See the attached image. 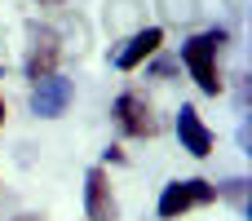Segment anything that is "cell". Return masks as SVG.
<instances>
[{
    "label": "cell",
    "instance_id": "obj_2",
    "mask_svg": "<svg viewBox=\"0 0 252 221\" xmlns=\"http://www.w3.org/2000/svg\"><path fill=\"white\" fill-rule=\"evenodd\" d=\"M221 190L213 186V182H204V177H190V182H173V186H164V195H159V217L164 221H177L182 213H190V208H204V204H213Z\"/></svg>",
    "mask_w": 252,
    "mask_h": 221
},
{
    "label": "cell",
    "instance_id": "obj_10",
    "mask_svg": "<svg viewBox=\"0 0 252 221\" xmlns=\"http://www.w3.org/2000/svg\"><path fill=\"white\" fill-rule=\"evenodd\" d=\"M0 124H4V97H0Z\"/></svg>",
    "mask_w": 252,
    "mask_h": 221
},
{
    "label": "cell",
    "instance_id": "obj_8",
    "mask_svg": "<svg viewBox=\"0 0 252 221\" xmlns=\"http://www.w3.org/2000/svg\"><path fill=\"white\" fill-rule=\"evenodd\" d=\"M159 44H164V31H159V27H146V31H137V35L115 53V66H120V71H133V66H142Z\"/></svg>",
    "mask_w": 252,
    "mask_h": 221
},
{
    "label": "cell",
    "instance_id": "obj_6",
    "mask_svg": "<svg viewBox=\"0 0 252 221\" xmlns=\"http://www.w3.org/2000/svg\"><path fill=\"white\" fill-rule=\"evenodd\" d=\"M84 208H89V221H115V195L102 168H89L84 177Z\"/></svg>",
    "mask_w": 252,
    "mask_h": 221
},
{
    "label": "cell",
    "instance_id": "obj_11",
    "mask_svg": "<svg viewBox=\"0 0 252 221\" xmlns=\"http://www.w3.org/2000/svg\"><path fill=\"white\" fill-rule=\"evenodd\" d=\"M40 4H62V0H40Z\"/></svg>",
    "mask_w": 252,
    "mask_h": 221
},
{
    "label": "cell",
    "instance_id": "obj_1",
    "mask_svg": "<svg viewBox=\"0 0 252 221\" xmlns=\"http://www.w3.org/2000/svg\"><path fill=\"white\" fill-rule=\"evenodd\" d=\"M226 44V31H204V35H195L186 49H182V62L190 66V75H195V84L208 93V97H217L221 93V80H217V49Z\"/></svg>",
    "mask_w": 252,
    "mask_h": 221
},
{
    "label": "cell",
    "instance_id": "obj_7",
    "mask_svg": "<svg viewBox=\"0 0 252 221\" xmlns=\"http://www.w3.org/2000/svg\"><path fill=\"white\" fill-rule=\"evenodd\" d=\"M177 137H182V146H186L195 159H204V155L213 151V133L204 128V120H199L195 106H182V111H177Z\"/></svg>",
    "mask_w": 252,
    "mask_h": 221
},
{
    "label": "cell",
    "instance_id": "obj_9",
    "mask_svg": "<svg viewBox=\"0 0 252 221\" xmlns=\"http://www.w3.org/2000/svg\"><path fill=\"white\" fill-rule=\"evenodd\" d=\"M13 221H44V217H35V213H22V217H13Z\"/></svg>",
    "mask_w": 252,
    "mask_h": 221
},
{
    "label": "cell",
    "instance_id": "obj_3",
    "mask_svg": "<svg viewBox=\"0 0 252 221\" xmlns=\"http://www.w3.org/2000/svg\"><path fill=\"white\" fill-rule=\"evenodd\" d=\"M115 124L128 137H155L159 133V120H155V111L142 93H120L115 97Z\"/></svg>",
    "mask_w": 252,
    "mask_h": 221
},
{
    "label": "cell",
    "instance_id": "obj_4",
    "mask_svg": "<svg viewBox=\"0 0 252 221\" xmlns=\"http://www.w3.org/2000/svg\"><path fill=\"white\" fill-rule=\"evenodd\" d=\"M58 58H62V44H58V31L49 27H35L31 31V49H27V80L40 84L58 71Z\"/></svg>",
    "mask_w": 252,
    "mask_h": 221
},
{
    "label": "cell",
    "instance_id": "obj_5",
    "mask_svg": "<svg viewBox=\"0 0 252 221\" xmlns=\"http://www.w3.org/2000/svg\"><path fill=\"white\" fill-rule=\"evenodd\" d=\"M71 97H75V84L62 80V75H49V80H40V84L31 89V111H35L40 120H53V115H62V111L71 106Z\"/></svg>",
    "mask_w": 252,
    "mask_h": 221
}]
</instances>
